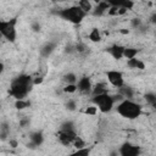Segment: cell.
<instances>
[{"label": "cell", "instance_id": "cell-1", "mask_svg": "<svg viewBox=\"0 0 156 156\" xmlns=\"http://www.w3.org/2000/svg\"><path fill=\"white\" fill-rule=\"evenodd\" d=\"M32 87H33V78L28 74H20L11 82L9 93L16 100L24 99L28 95V93L32 90Z\"/></svg>", "mask_w": 156, "mask_h": 156}, {"label": "cell", "instance_id": "cell-2", "mask_svg": "<svg viewBox=\"0 0 156 156\" xmlns=\"http://www.w3.org/2000/svg\"><path fill=\"white\" fill-rule=\"evenodd\" d=\"M118 115L127 119H135L141 115V106L132 99H123L116 107Z\"/></svg>", "mask_w": 156, "mask_h": 156}, {"label": "cell", "instance_id": "cell-3", "mask_svg": "<svg viewBox=\"0 0 156 156\" xmlns=\"http://www.w3.org/2000/svg\"><path fill=\"white\" fill-rule=\"evenodd\" d=\"M57 15L61 18H63V20L73 23V24H78L83 21V18L85 17L87 13L79 6H71V7H67V9L58 11Z\"/></svg>", "mask_w": 156, "mask_h": 156}, {"label": "cell", "instance_id": "cell-4", "mask_svg": "<svg viewBox=\"0 0 156 156\" xmlns=\"http://www.w3.org/2000/svg\"><path fill=\"white\" fill-rule=\"evenodd\" d=\"M93 104L98 107V110L102 113H107L113 108L115 101L112 99V95H108L107 93L104 94H99V95H94L91 99Z\"/></svg>", "mask_w": 156, "mask_h": 156}, {"label": "cell", "instance_id": "cell-5", "mask_svg": "<svg viewBox=\"0 0 156 156\" xmlns=\"http://www.w3.org/2000/svg\"><path fill=\"white\" fill-rule=\"evenodd\" d=\"M16 18L10 21H1L0 20V34L9 41L13 43L16 40Z\"/></svg>", "mask_w": 156, "mask_h": 156}, {"label": "cell", "instance_id": "cell-6", "mask_svg": "<svg viewBox=\"0 0 156 156\" xmlns=\"http://www.w3.org/2000/svg\"><path fill=\"white\" fill-rule=\"evenodd\" d=\"M57 136H58V141L67 146L69 144H72V141L74 140V138L77 136V133H76V129H71V130H61L57 133Z\"/></svg>", "mask_w": 156, "mask_h": 156}, {"label": "cell", "instance_id": "cell-7", "mask_svg": "<svg viewBox=\"0 0 156 156\" xmlns=\"http://www.w3.org/2000/svg\"><path fill=\"white\" fill-rule=\"evenodd\" d=\"M106 76H107L108 82H110L113 87H116V88H121V87L124 84L123 74H122V72H119V71H108V72L106 73Z\"/></svg>", "mask_w": 156, "mask_h": 156}, {"label": "cell", "instance_id": "cell-8", "mask_svg": "<svg viewBox=\"0 0 156 156\" xmlns=\"http://www.w3.org/2000/svg\"><path fill=\"white\" fill-rule=\"evenodd\" d=\"M119 154L122 156H138L140 154V147L130 143H124L119 147Z\"/></svg>", "mask_w": 156, "mask_h": 156}, {"label": "cell", "instance_id": "cell-9", "mask_svg": "<svg viewBox=\"0 0 156 156\" xmlns=\"http://www.w3.org/2000/svg\"><path fill=\"white\" fill-rule=\"evenodd\" d=\"M91 88H93V85H91L90 78H88V77H82V78L78 80V84H77V89H78L80 93H84V94H87V93L91 91Z\"/></svg>", "mask_w": 156, "mask_h": 156}, {"label": "cell", "instance_id": "cell-10", "mask_svg": "<svg viewBox=\"0 0 156 156\" xmlns=\"http://www.w3.org/2000/svg\"><path fill=\"white\" fill-rule=\"evenodd\" d=\"M123 50H124V46L117 45V44H115V45H112V46H110V48L107 49V51L110 52V55H111L115 60H121V58L123 57Z\"/></svg>", "mask_w": 156, "mask_h": 156}, {"label": "cell", "instance_id": "cell-11", "mask_svg": "<svg viewBox=\"0 0 156 156\" xmlns=\"http://www.w3.org/2000/svg\"><path fill=\"white\" fill-rule=\"evenodd\" d=\"M55 48H56V45H55V43H51V41H48V43H45L41 48H40V50H39V52H40V55L43 56V57H49L52 52H54V50H55Z\"/></svg>", "mask_w": 156, "mask_h": 156}, {"label": "cell", "instance_id": "cell-12", "mask_svg": "<svg viewBox=\"0 0 156 156\" xmlns=\"http://www.w3.org/2000/svg\"><path fill=\"white\" fill-rule=\"evenodd\" d=\"M108 9H110V4H108L107 1L101 0L99 4H96V7H95V11H94V15H95V16H101V15H104Z\"/></svg>", "mask_w": 156, "mask_h": 156}, {"label": "cell", "instance_id": "cell-13", "mask_svg": "<svg viewBox=\"0 0 156 156\" xmlns=\"http://www.w3.org/2000/svg\"><path fill=\"white\" fill-rule=\"evenodd\" d=\"M29 139L32 141V145H34V146H39L44 141V136H43L41 132H33V133H30Z\"/></svg>", "mask_w": 156, "mask_h": 156}, {"label": "cell", "instance_id": "cell-14", "mask_svg": "<svg viewBox=\"0 0 156 156\" xmlns=\"http://www.w3.org/2000/svg\"><path fill=\"white\" fill-rule=\"evenodd\" d=\"M127 65H128L129 68H138V69H144L145 68V63L143 61H140L139 58H136V57L127 60Z\"/></svg>", "mask_w": 156, "mask_h": 156}, {"label": "cell", "instance_id": "cell-15", "mask_svg": "<svg viewBox=\"0 0 156 156\" xmlns=\"http://www.w3.org/2000/svg\"><path fill=\"white\" fill-rule=\"evenodd\" d=\"M108 89H107V85L104 84V83H98L94 88H91V94L93 96L94 95H99V94H104V93H107Z\"/></svg>", "mask_w": 156, "mask_h": 156}, {"label": "cell", "instance_id": "cell-16", "mask_svg": "<svg viewBox=\"0 0 156 156\" xmlns=\"http://www.w3.org/2000/svg\"><path fill=\"white\" fill-rule=\"evenodd\" d=\"M118 89H119V94H121L124 99H132L133 95H134V91L132 90V88L124 87V84H123L121 88H118Z\"/></svg>", "mask_w": 156, "mask_h": 156}, {"label": "cell", "instance_id": "cell-17", "mask_svg": "<svg viewBox=\"0 0 156 156\" xmlns=\"http://www.w3.org/2000/svg\"><path fill=\"white\" fill-rule=\"evenodd\" d=\"M136 54H138V49H135V48H124V50H123V57H126L127 60L135 57Z\"/></svg>", "mask_w": 156, "mask_h": 156}, {"label": "cell", "instance_id": "cell-18", "mask_svg": "<svg viewBox=\"0 0 156 156\" xmlns=\"http://www.w3.org/2000/svg\"><path fill=\"white\" fill-rule=\"evenodd\" d=\"M9 133H10V127H9V124H7L6 122L1 123V124H0V139H1V140H5V139L7 138V135H9Z\"/></svg>", "mask_w": 156, "mask_h": 156}, {"label": "cell", "instance_id": "cell-19", "mask_svg": "<svg viewBox=\"0 0 156 156\" xmlns=\"http://www.w3.org/2000/svg\"><path fill=\"white\" fill-rule=\"evenodd\" d=\"M89 39L93 41V43H99L101 40V34L99 32L98 28H93L91 32L89 33Z\"/></svg>", "mask_w": 156, "mask_h": 156}, {"label": "cell", "instance_id": "cell-20", "mask_svg": "<svg viewBox=\"0 0 156 156\" xmlns=\"http://www.w3.org/2000/svg\"><path fill=\"white\" fill-rule=\"evenodd\" d=\"M78 6H79L85 13H88V12H90V11L93 10V6H91V4H90L89 0H79Z\"/></svg>", "mask_w": 156, "mask_h": 156}, {"label": "cell", "instance_id": "cell-21", "mask_svg": "<svg viewBox=\"0 0 156 156\" xmlns=\"http://www.w3.org/2000/svg\"><path fill=\"white\" fill-rule=\"evenodd\" d=\"M63 80L66 82V84H76L77 80H78V78H77V76L74 73L69 72V73H66L63 76Z\"/></svg>", "mask_w": 156, "mask_h": 156}, {"label": "cell", "instance_id": "cell-22", "mask_svg": "<svg viewBox=\"0 0 156 156\" xmlns=\"http://www.w3.org/2000/svg\"><path fill=\"white\" fill-rule=\"evenodd\" d=\"M29 105H30V102L24 101L23 99H17V100H16V102H15V107H16L17 110H23V108L28 107Z\"/></svg>", "mask_w": 156, "mask_h": 156}, {"label": "cell", "instance_id": "cell-23", "mask_svg": "<svg viewBox=\"0 0 156 156\" xmlns=\"http://www.w3.org/2000/svg\"><path fill=\"white\" fill-rule=\"evenodd\" d=\"M145 100L147 104H150L151 106H155L156 105V95L154 93H146L145 94Z\"/></svg>", "mask_w": 156, "mask_h": 156}, {"label": "cell", "instance_id": "cell-24", "mask_svg": "<svg viewBox=\"0 0 156 156\" xmlns=\"http://www.w3.org/2000/svg\"><path fill=\"white\" fill-rule=\"evenodd\" d=\"M72 144L74 145V147H76V149H80V147H84V146H85L84 140H83V139H80L78 135L74 138V140L72 141Z\"/></svg>", "mask_w": 156, "mask_h": 156}, {"label": "cell", "instance_id": "cell-25", "mask_svg": "<svg viewBox=\"0 0 156 156\" xmlns=\"http://www.w3.org/2000/svg\"><path fill=\"white\" fill-rule=\"evenodd\" d=\"M60 129L61 130H71V129H76V128H74V124L71 121H66V122H63L61 124V128Z\"/></svg>", "mask_w": 156, "mask_h": 156}, {"label": "cell", "instance_id": "cell-26", "mask_svg": "<svg viewBox=\"0 0 156 156\" xmlns=\"http://www.w3.org/2000/svg\"><path fill=\"white\" fill-rule=\"evenodd\" d=\"M108 4H110V6H116V7H122L123 5H124V2L127 1V0H106Z\"/></svg>", "mask_w": 156, "mask_h": 156}, {"label": "cell", "instance_id": "cell-27", "mask_svg": "<svg viewBox=\"0 0 156 156\" xmlns=\"http://www.w3.org/2000/svg\"><path fill=\"white\" fill-rule=\"evenodd\" d=\"M65 93H74L77 91V84H66V87L63 88Z\"/></svg>", "mask_w": 156, "mask_h": 156}, {"label": "cell", "instance_id": "cell-28", "mask_svg": "<svg viewBox=\"0 0 156 156\" xmlns=\"http://www.w3.org/2000/svg\"><path fill=\"white\" fill-rule=\"evenodd\" d=\"M130 24H132V27L133 28H135V29H138L143 23H141V20L140 18H138V17H134V18H132V21H130Z\"/></svg>", "mask_w": 156, "mask_h": 156}, {"label": "cell", "instance_id": "cell-29", "mask_svg": "<svg viewBox=\"0 0 156 156\" xmlns=\"http://www.w3.org/2000/svg\"><path fill=\"white\" fill-rule=\"evenodd\" d=\"M96 112H98V107L94 105V106H88L87 108H85V113L87 115H91V116H94V115H96Z\"/></svg>", "mask_w": 156, "mask_h": 156}, {"label": "cell", "instance_id": "cell-30", "mask_svg": "<svg viewBox=\"0 0 156 156\" xmlns=\"http://www.w3.org/2000/svg\"><path fill=\"white\" fill-rule=\"evenodd\" d=\"M66 107H67V110H69V111L76 110V101H74V100H68L67 104H66Z\"/></svg>", "mask_w": 156, "mask_h": 156}, {"label": "cell", "instance_id": "cell-31", "mask_svg": "<svg viewBox=\"0 0 156 156\" xmlns=\"http://www.w3.org/2000/svg\"><path fill=\"white\" fill-rule=\"evenodd\" d=\"M89 152H90V150L87 149L85 146H84V147H80V149H77V151H76L77 155H88Z\"/></svg>", "mask_w": 156, "mask_h": 156}, {"label": "cell", "instance_id": "cell-32", "mask_svg": "<svg viewBox=\"0 0 156 156\" xmlns=\"http://www.w3.org/2000/svg\"><path fill=\"white\" fill-rule=\"evenodd\" d=\"M85 45L84 44H82V43H79V44H77L76 45V49H74V51H78V52H83V51H85Z\"/></svg>", "mask_w": 156, "mask_h": 156}, {"label": "cell", "instance_id": "cell-33", "mask_svg": "<svg viewBox=\"0 0 156 156\" xmlns=\"http://www.w3.org/2000/svg\"><path fill=\"white\" fill-rule=\"evenodd\" d=\"M43 80H44V78H43V76H38V77H35V78H33V85H38V84H40V83H43Z\"/></svg>", "mask_w": 156, "mask_h": 156}, {"label": "cell", "instance_id": "cell-34", "mask_svg": "<svg viewBox=\"0 0 156 156\" xmlns=\"http://www.w3.org/2000/svg\"><path fill=\"white\" fill-rule=\"evenodd\" d=\"M32 29H33L34 32H39V30H40V24H39L38 22L32 23Z\"/></svg>", "mask_w": 156, "mask_h": 156}, {"label": "cell", "instance_id": "cell-35", "mask_svg": "<svg viewBox=\"0 0 156 156\" xmlns=\"http://www.w3.org/2000/svg\"><path fill=\"white\" fill-rule=\"evenodd\" d=\"M10 146L11 147H17V141L16 140H10Z\"/></svg>", "mask_w": 156, "mask_h": 156}, {"label": "cell", "instance_id": "cell-36", "mask_svg": "<svg viewBox=\"0 0 156 156\" xmlns=\"http://www.w3.org/2000/svg\"><path fill=\"white\" fill-rule=\"evenodd\" d=\"M4 72V63L2 62H0V74Z\"/></svg>", "mask_w": 156, "mask_h": 156}, {"label": "cell", "instance_id": "cell-37", "mask_svg": "<svg viewBox=\"0 0 156 156\" xmlns=\"http://www.w3.org/2000/svg\"><path fill=\"white\" fill-rule=\"evenodd\" d=\"M121 33H122V34H128V33H129V30H128V29H122V30H121Z\"/></svg>", "mask_w": 156, "mask_h": 156}, {"label": "cell", "instance_id": "cell-38", "mask_svg": "<svg viewBox=\"0 0 156 156\" xmlns=\"http://www.w3.org/2000/svg\"><path fill=\"white\" fill-rule=\"evenodd\" d=\"M94 1H95V2H96V4H99V2H100V1H101V0H94Z\"/></svg>", "mask_w": 156, "mask_h": 156}, {"label": "cell", "instance_id": "cell-39", "mask_svg": "<svg viewBox=\"0 0 156 156\" xmlns=\"http://www.w3.org/2000/svg\"><path fill=\"white\" fill-rule=\"evenodd\" d=\"M0 110H1V104H0Z\"/></svg>", "mask_w": 156, "mask_h": 156}]
</instances>
